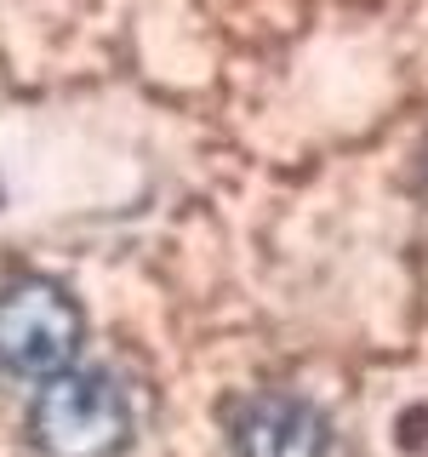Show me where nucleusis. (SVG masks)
I'll return each instance as SVG.
<instances>
[{
    "label": "nucleus",
    "instance_id": "nucleus-1",
    "mask_svg": "<svg viewBox=\"0 0 428 457\" xmlns=\"http://www.w3.org/2000/svg\"><path fill=\"white\" fill-rule=\"evenodd\" d=\"M132 395L109 366L57 371L29 406V446L40 457H120L132 446Z\"/></svg>",
    "mask_w": 428,
    "mask_h": 457
},
{
    "label": "nucleus",
    "instance_id": "nucleus-2",
    "mask_svg": "<svg viewBox=\"0 0 428 457\" xmlns=\"http://www.w3.org/2000/svg\"><path fill=\"white\" fill-rule=\"evenodd\" d=\"M86 337L80 303L52 275H18L0 286V378L46 383L75 366Z\"/></svg>",
    "mask_w": 428,
    "mask_h": 457
},
{
    "label": "nucleus",
    "instance_id": "nucleus-3",
    "mask_svg": "<svg viewBox=\"0 0 428 457\" xmlns=\"http://www.w3.org/2000/svg\"><path fill=\"white\" fill-rule=\"evenodd\" d=\"M325 446H332V435H325L320 406L292 389H257L228 411L235 457H325Z\"/></svg>",
    "mask_w": 428,
    "mask_h": 457
},
{
    "label": "nucleus",
    "instance_id": "nucleus-4",
    "mask_svg": "<svg viewBox=\"0 0 428 457\" xmlns=\"http://www.w3.org/2000/svg\"><path fill=\"white\" fill-rule=\"evenodd\" d=\"M423 171H428V161H423Z\"/></svg>",
    "mask_w": 428,
    "mask_h": 457
}]
</instances>
